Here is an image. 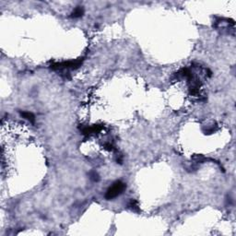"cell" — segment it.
<instances>
[{"label": "cell", "mask_w": 236, "mask_h": 236, "mask_svg": "<svg viewBox=\"0 0 236 236\" xmlns=\"http://www.w3.org/2000/svg\"><path fill=\"white\" fill-rule=\"evenodd\" d=\"M90 178L92 180V181H94V182L99 181V179H100L99 174L97 173L96 172H91V173H90Z\"/></svg>", "instance_id": "7"}, {"label": "cell", "mask_w": 236, "mask_h": 236, "mask_svg": "<svg viewBox=\"0 0 236 236\" xmlns=\"http://www.w3.org/2000/svg\"><path fill=\"white\" fill-rule=\"evenodd\" d=\"M20 115H21L23 118L29 120V121H30L31 123H32V124L35 123V116H34L32 113H30V112H20Z\"/></svg>", "instance_id": "6"}, {"label": "cell", "mask_w": 236, "mask_h": 236, "mask_svg": "<svg viewBox=\"0 0 236 236\" xmlns=\"http://www.w3.org/2000/svg\"><path fill=\"white\" fill-rule=\"evenodd\" d=\"M124 189H126V184H124L121 181H116L107 190V192L105 194V198L108 200L114 199L116 197L120 196L124 191Z\"/></svg>", "instance_id": "2"}, {"label": "cell", "mask_w": 236, "mask_h": 236, "mask_svg": "<svg viewBox=\"0 0 236 236\" xmlns=\"http://www.w3.org/2000/svg\"><path fill=\"white\" fill-rule=\"evenodd\" d=\"M83 14H84V8L82 7H78L74 9V11L72 12L71 14V17L74 18V19H78V18H80L83 16Z\"/></svg>", "instance_id": "4"}, {"label": "cell", "mask_w": 236, "mask_h": 236, "mask_svg": "<svg viewBox=\"0 0 236 236\" xmlns=\"http://www.w3.org/2000/svg\"><path fill=\"white\" fill-rule=\"evenodd\" d=\"M83 58H78L71 61H64L60 63H54L51 65V68L54 70H67V69H76L81 66Z\"/></svg>", "instance_id": "1"}, {"label": "cell", "mask_w": 236, "mask_h": 236, "mask_svg": "<svg viewBox=\"0 0 236 236\" xmlns=\"http://www.w3.org/2000/svg\"><path fill=\"white\" fill-rule=\"evenodd\" d=\"M128 207L133 210V211H136V212H138L140 210H139V205H138V202L135 199H130V201L128 202L127 204Z\"/></svg>", "instance_id": "5"}, {"label": "cell", "mask_w": 236, "mask_h": 236, "mask_svg": "<svg viewBox=\"0 0 236 236\" xmlns=\"http://www.w3.org/2000/svg\"><path fill=\"white\" fill-rule=\"evenodd\" d=\"M104 149H107V150H109V151L115 150V147H114L112 144H111V143H105V144H104Z\"/></svg>", "instance_id": "8"}, {"label": "cell", "mask_w": 236, "mask_h": 236, "mask_svg": "<svg viewBox=\"0 0 236 236\" xmlns=\"http://www.w3.org/2000/svg\"><path fill=\"white\" fill-rule=\"evenodd\" d=\"M103 127L102 124H93L91 127H84L81 129V132L83 135L85 136H91V135H96L100 133L103 130Z\"/></svg>", "instance_id": "3"}]
</instances>
